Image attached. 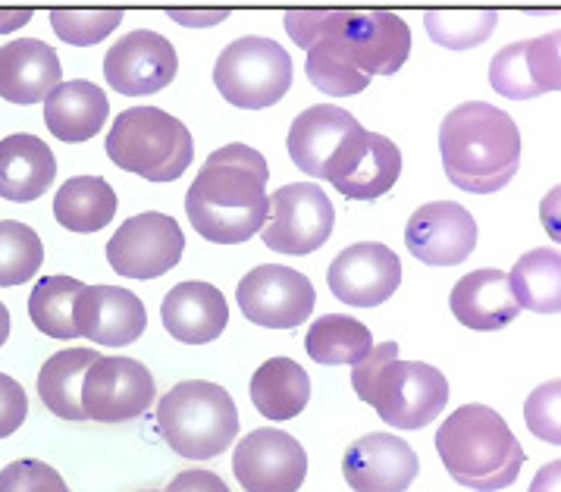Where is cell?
<instances>
[{
    "mask_svg": "<svg viewBox=\"0 0 561 492\" xmlns=\"http://www.w3.org/2000/svg\"><path fill=\"white\" fill-rule=\"evenodd\" d=\"M45 264V245L32 226L0 220V286H23Z\"/></svg>",
    "mask_w": 561,
    "mask_h": 492,
    "instance_id": "cell-33",
    "label": "cell"
},
{
    "mask_svg": "<svg viewBox=\"0 0 561 492\" xmlns=\"http://www.w3.org/2000/svg\"><path fill=\"white\" fill-rule=\"evenodd\" d=\"M57 180V160L47 141L35 135H7L0 138V198L7 202H35Z\"/></svg>",
    "mask_w": 561,
    "mask_h": 492,
    "instance_id": "cell-24",
    "label": "cell"
},
{
    "mask_svg": "<svg viewBox=\"0 0 561 492\" xmlns=\"http://www.w3.org/2000/svg\"><path fill=\"white\" fill-rule=\"evenodd\" d=\"M60 57L38 38H13L0 47V98L10 104H38L60 85Z\"/></svg>",
    "mask_w": 561,
    "mask_h": 492,
    "instance_id": "cell-21",
    "label": "cell"
},
{
    "mask_svg": "<svg viewBox=\"0 0 561 492\" xmlns=\"http://www.w3.org/2000/svg\"><path fill=\"white\" fill-rule=\"evenodd\" d=\"M10 336V311H7V305L0 301V345L7 342Z\"/></svg>",
    "mask_w": 561,
    "mask_h": 492,
    "instance_id": "cell-42",
    "label": "cell"
},
{
    "mask_svg": "<svg viewBox=\"0 0 561 492\" xmlns=\"http://www.w3.org/2000/svg\"><path fill=\"white\" fill-rule=\"evenodd\" d=\"M236 480L245 492H298L308 477V451L283 430H251L236 446Z\"/></svg>",
    "mask_w": 561,
    "mask_h": 492,
    "instance_id": "cell-14",
    "label": "cell"
},
{
    "mask_svg": "<svg viewBox=\"0 0 561 492\" xmlns=\"http://www.w3.org/2000/svg\"><path fill=\"white\" fill-rule=\"evenodd\" d=\"M214 85L232 107L264 111L286 98L293 85V60L273 38L245 35L217 57Z\"/></svg>",
    "mask_w": 561,
    "mask_h": 492,
    "instance_id": "cell-8",
    "label": "cell"
},
{
    "mask_svg": "<svg viewBox=\"0 0 561 492\" xmlns=\"http://www.w3.org/2000/svg\"><path fill=\"white\" fill-rule=\"evenodd\" d=\"M352 386L360 402L396 430L433 424L449 404V380L424 361H399V345L382 342L352 367Z\"/></svg>",
    "mask_w": 561,
    "mask_h": 492,
    "instance_id": "cell-4",
    "label": "cell"
},
{
    "mask_svg": "<svg viewBox=\"0 0 561 492\" xmlns=\"http://www.w3.org/2000/svg\"><path fill=\"white\" fill-rule=\"evenodd\" d=\"M145 492H148V490H145Z\"/></svg>",
    "mask_w": 561,
    "mask_h": 492,
    "instance_id": "cell-43",
    "label": "cell"
},
{
    "mask_svg": "<svg viewBox=\"0 0 561 492\" xmlns=\"http://www.w3.org/2000/svg\"><path fill=\"white\" fill-rule=\"evenodd\" d=\"M508 286L517 308L534 313H559L561 308V258L556 248L527 251L508 273Z\"/></svg>",
    "mask_w": 561,
    "mask_h": 492,
    "instance_id": "cell-30",
    "label": "cell"
},
{
    "mask_svg": "<svg viewBox=\"0 0 561 492\" xmlns=\"http://www.w3.org/2000/svg\"><path fill=\"white\" fill-rule=\"evenodd\" d=\"M107 157L119 170L148 182H176L195 157L185 123L160 107H129L113 119Z\"/></svg>",
    "mask_w": 561,
    "mask_h": 492,
    "instance_id": "cell-7",
    "label": "cell"
},
{
    "mask_svg": "<svg viewBox=\"0 0 561 492\" xmlns=\"http://www.w3.org/2000/svg\"><path fill=\"white\" fill-rule=\"evenodd\" d=\"M270 167L248 145H226L204 160L185 195L195 232L214 245H242L267 224Z\"/></svg>",
    "mask_w": 561,
    "mask_h": 492,
    "instance_id": "cell-2",
    "label": "cell"
},
{
    "mask_svg": "<svg viewBox=\"0 0 561 492\" xmlns=\"http://www.w3.org/2000/svg\"><path fill=\"white\" fill-rule=\"evenodd\" d=\"M148 327V311L141 298L116 286H85L76 298V333L98 345H129L141 339Z\"/></svg>",
    "mask_w": 561,
    "mask_h": 492,
    "instance_id": "cell-20",
    "label": "cell"
},
{
    "mask_svg": "<svg viewBox=\"0 0 561 492\" xmlns=\"http://www.w3.org/2000/svg\"><path fill=\"white\" fill-rule=\"evenodd\" d=\"M327 283L339 301L352 308H377L389 301L402 283V261L380 242H358L339 251Z\"/></svg>",
    "mask_w": 561,
    "mask_h": 492,
    "instance_id": "cell-17",
    "label": "cell"
},
{
    "mask_svg": "<svg viewBox=\"0 0 561 492\" xmlns=\"http://www.w3.org/2000/svg\"><path fill=\"white\" fill-rule=\"evenodd\" d=\"M430 38L451 50L483 45L495 25L493 10H430L424 16Z\"/></svg>",
    "mask_w": 561,
    "mask_h": 492,
    "instance_id": "cell-34",
    "label": "cell"
},
{
    "mask_svg": "<svg viewBox=\"0 0 561 492\" xmlns=\"http://www.w3.org/2000/svg\"><path fill=\"white\" fill-rule=\"evenodd\" d=\"M251 402L267 421H293L311 402V377L293 358H270L251 377Z\"/></svg>",
    "mask_w": 561,
    "mask_h": 492,
    "instance_id": "cell-27",
    "label": "cell"
},
{
    "mask_svg": "<svg viewBox=\"0 0 561 492\" xmlns=\"http://www.w3.org/2000/svg\"><path fill=\"white\" fill-rule=\"evenodd\" d=\"M158 433L182 458L210 461L239 436V411L224 386L185 380L160 399Z\"/></svg>",
    "mask_w": 561,
    "mask_h": 492,
    "instance_id": "cell-6",
    "label": "cell"
},
{
    "mask_svg": "<svg viewBox=\"0 0 561 492\" xmlns=\"http://www.w3.org/2000/svg\"><path fill=\"white\" fill-rule=\"evenodd\" d=\"M408 251L430 267L465 264L477 248V220L455 202H430L411 214L404 226Z\"/></svg>",
    "mask_w": 561,
    "mask_h": 492,
    "instance_id": "cell-16",
    "label": "cell"
},
{
    "mask_svg": "<svg viewBox=\"0 0 561 492\" xmlns=\"http://www.w3.org/2000/svg\"><path fill=\"white\" fill-rule=\"evenodd\" d=\"M245 320L267 330H295L314 313V286L305 273L279 264L254 267L236 289Z\"/></svg>",
    "mask_w": 561,
    "mask_h": 492,
    "instance_id": "cell-13",
    "label": "cell"
},
{
    "mask_svg": "<svg viewBox=\"0 0 561 492\" xmlns=\"http://www.w3.org/2000/svg\"><path fill=\"white\" fill-rule=\"evenodd\" d=\"M85 283L72 276H45L35 283L28 298L32 323L50 339H79L76 333V298Z\"/></svg>",
    "mask_w": 561,
    "mask_h": 492,
    "instance_id": "cell-32",
    "label": "cell"
},
{
    "mask_svg": "<svg viewBox=\"0 0 561 492\" xmlns=\"http://www.w3.org/2000/svg\"><path fill=\"white\" fill-rule=\"evenodd\" d=\"M0 492H69L64 477L57 470L35 461V458H23L13 461L0 470Z\"/></svg>",
    "mask_w": 561,
    "mask_h": 492,
    "instance_id": "cell-37",
    "label": "cell"
},
{
    "mask_svg": "<svg viewBox=\"0 0 561 492\" xmlns=\"http://www.w3.org/2000/svg\"><path fill=\"white\" fill-rule=\"evenodd\" d=\"M305 348L317 364H327V367L352 364L355 367L374 348V336L360 320L348 317V313H323L308 330Z\"/></svg>",
    "mask_w": 561,
    "mask_h": 492,
    "instance_id": "cell-31",
    "label": "cell"
},
{
    "mask_svg": "<svg viewBox=\"0 0 561 492\" xmlns=\"http://www.w3.org/2000/svg\"><path fill=\"white\" fill-rule=\"evenodd\" d=\"M163 327L173 339L185 345H204L220 339V333L229 323V308H226L224 291L210 283L188 279L167 291L160 305Z\"/></svg>",
    "mask_w": 561,
    "mask_h": 492,
    "instance_id": "cell-22",
    "label": "cell"
},
{
    "mask_svg": "<svg viewBox=\"0 0 561 492\" xmlns=\"http://www.w3.org/2000/svg\"><path fill=\"white\" fill-rule=\"evenodd\" d=\"M451 313L458 323L471 327L477 333H495L515 323L520 308L508 286V273L473 270L461 276L451 289Z\"/></svg>",
    "mask_w": 561,
    "mask_h": 492,
    "instance_id": "cell-23",
    "label": "cell"
},
{
    "mask_svg": "<svg viewBox=\"0 0 561 492\" xmlns=\"http://www.w3.org/2000/svg\"><path fill=\"white\" fill-rule=\"evenodd\" d=\"M167 492H232L224 483V477H217L214 470H182L180 477H173V483L167 487Z\"/></svg>",
    "mask_w": 561,
    "mask_h": 492,
    "instance_id": "cell-39",
    "label": "cell"
},
{
    "mask_svg": "<svg viewBox=\"0 0 561 492\" xmlns=\"http://www.w3.org/2000/svg\"><path fill=\"white\" fill-rule=\"evenodd\" d=\"M25 414H28V399L23 382L0 374V439L13 436L25 424Z\"/></svg>",
    "mask_w": 561,
    "mask_h": 492,
    "instance_id": "cell-38",
    "label": "cell"
},
{
    "mask_svg": "<svg viewBox=\"0 0 561 492\" xmlns=\"http://www.w3.org/2000/svg\"><path fill=\"white\" fill-rule=\"evenodd\" d=\"M116 214V192L101 176H76L60 185L54 198V217L69 232H98Z\"/></svg>",
    "mask_w": 561,
    "mask_h": 492,
    "instance_id": "cell-29",
    "label": "cell"
},
{
    "mask_svg": "<svg viewBox=\"0 0 561 492\" xmlns=\"http://www.w3.org/2000/svg\"><path fill=\"white\" fill-rule=\"evenodd\" d=\"M355 126H358V119L336 104H314L305 113H298L293 129H289L293 163L301 173L320 180L323 167L330 163V157L336 155L339 145L345 141V135Z\"/></svg>",
    "mask_w": 561,
    "mask_h": 492,
    "instance_id": "cell-25",
    "label": "cell"
},
{
    "mask_svg": "<svg viewBox=\"0 0 561 492\" xmlns=\"http://www.w3.org/2000/svg\"><path fill=\"white\" fill-rule=\"evenodd\" d=\"M154 402V377L135 358H98L82 382V411L98 424H123L141 417Z\"/></svg>",
    "mask_w": 561,
    "mask_h": 492,
    "instance_id": "cell-12",
    "label": "cell"
},
{
    "mask_svg": "<svg viewBox=\"0 0 561 492\" xmlns=\"http://www.w3.org/2000/svg\"><path fill=\"white\" fill-rule=\"evenodd\" d=\"M180 69L176 47L151 28H135L126 38H119L104 57V79L113 91L145 98L163 91Z\"/></svg>",
    "mask_w": 561,
    "mask_h": 492,
    "instance_id": "cell-15",
    "label": "cell"
},
{
    "mask_svg": "<svg viewBox=\"0 0 561 492\" xmlns=\"http://www.w3.org/2000/svg\"><path fill=\"white\" fill-rule=\"evenodd\" d=\"M28 20H32V10H0V35H10Z\"/></svg>",
    "mask_w": 561,
    "mask_h": 492,
    "instance_id": "cell-41",
    "label": "cell"
},
{
    "mask_svg": "<svg viewBox=\"0 0 561 492\" xmlns=\"http://www.w3.org/2000/svg\"><path fill=\"white\" fill-rule=\"evenodd\" d=\"M101 358L91 348H64L42 364L38 370V396L50 414L64 421H89L82 411V382L94 361Z\"/></svg>",
    "mask_w": 561,
    "mask_h": 492,
    "instance_id": "cell-28",
    "label": "cell"
},
{
    "mask_svg": "<svg viewBox=\"0 0 561 492\" xmlns=\"http://www.w3.org/2000/svg\"><path fill=\"white\" fill-rule=\"evenodd\" d=\"M417 470L421 461L414 448L392 433H367L342 458L345 483L355 492H404Z\"/></svg>",
    "mask_w": 561,
    "mask_h": 492,
    "instance_id": "cell-18",
    "label": "cell"
},
{
    "mask_svg": "<svg viewBox=\"0 0 561 492\" xmlns=\"http://www.w3.org/2000/svg\"><path fill=\"white\" fill-rule=\"evenodd\" d=\"M402 176V151L392 138L355 126L323 167V176L352 202L382 198Z\"/></svg>",
    "mask_w": 561,
    "mask_h": 492,
    "instance_id": "cell-10",
    "label": "cell"
},
{
    "mask_svg": "<svg viewBox=\"0 0 561 492\" xmlns=\"http://www.w3.org/2000/svg\"><path fill=\"white\" fill-rule=\"evenodd\" d=\"M559 404H561V382L549 380L546 386H539L537 392L524 404V417L530 433L539 436L549 446H561V421H559Z\"/></svg>",
    "mask_w": 561,
    "mask_h": 492,
    "instance_id": "cell-36",
    "label": "cell"
},
{
    "mask_svg": "<svg viewBox=\"0 0 561 492\" xmlns=\"http://www.w3.org/2000/svg\"><path fill=\"white\" fill-rule=\"evenodd\" d=\"M559 477H561V461H549V465L537 473V480H534L530 492H559Z\"/></svg>",
    "mask_w": 561,
    "mask_h": 492,
    "instance_id": "cell-40",
    "label": "cell"
},
{
    "mask_svg": "<svg viewBox=\"0 0 561 492\" xmlns=\"http://www.w3.org/2000/svg\"><path fill=\"white\" fill-rule=\"evenodd\" d=\"M185 251V236L170 214H135L113 232L107 242V261L119 276L158 279L176 267Z\"/></svg>",
    "mask_w": 561,
    "mask_h": 492,
    "instance_id": "cell-11",
    "label": "cell"
},
{
    "mask_svg": "<svg viewBox=\"0 0 561 492\" xmlns=\"http://www.w3.org/2000/svg\"><path fill=\"white\" fill-rule=\"evenodd\" d=\"M490 85L502 98L527 101L537 94L559 91L561 85V42L559 32L539 35L534 42L502 47L490 64Z\"/></svg>",
    "mask_w": 561,
    "mask_h": 492,
    "instance_id": "cell-19",
    "label": "cell"
},
{
    "mask_svg": "<svg viewBox=\"0 0 561 492\" xmlns=\"http://www.w3.org/2000/svg\"><path fill=\"white\" fill-rule=\"evenodd\" d=\"M436 451L455 483L477 492L508 490L524 465V448L505 417L486 404H461L436 433Z\"/></svg>",
    "mask_w": 561,
    "mask_h": 492,
    "instance_id": "cell-5",
    "label": "cell"
},
{
    "mask_svg": "<svg viewBox=\"0 0 561 492\" xmlns=\"http://www.w3.org/2000/svg\"><path fill=\"white\" fill-rule=\"evenodd\" d=\"M107 94L89 79L60 82L45 98V123L54 138L60 141H89L107 123Z\"/></svg>",
    "mask_w": 561,
    "mask_h": 492,
    "instance_id": "cell-26",
    "label": "cell"
},
{
    "mask_svg": "<svg viewBox=\"0 0 561 492\" xmlns=\"http://www.w3.org/2000/svg\"><path fill=\"white\" fill-rule=\"evenodd\" d=\"M439 151L455 188L493 195L515 180L520 167V133L505 111L486 101H468L443 119Z\"/></svg>",
    "mask_w": 561,
    "mask_h": 492,
    "instance_id": "cell-3",
    "label": "cell"
},
{
    "mask_svg": "<svg viewBox=\"0 0 561 492\" xmlns=\"http://www.w3.org/2000/svg\"><path fill=\"white\" fill-rule=\"evenodd\" d=\"M336 210L314 182H293L273 192L261 239L276 254H311L333 236Z\"/></svg>",
    "mask_w": 561,
    "mask_h": 492,
    "instance_id": "cell-9",
    "label": "cell"
},
{
    "mask_svg": "<svg viewBox=\"0 0 561 492\" xmlns=\"http://www.w3.org/2000/svg\"><path fill=\"white\" fill-rule=\"evenodd\" d=\"M123 23V10H54L50 25L57 38L72 47H89L104 42Z\"/></svg>",
    "mask_w": 561,
    "mask_h": 492,
    "instance_id": "cell-35",
    "label": "cell"
},
{
    "mask_svg": "<svg viewBox=\"0 0 561 492\" xmlns=\"http://www.w3.org/2000/svg\"><path fill=\"white\" fill-rule=\"evenodd\" d=\"M286 32L308 50L311 85L333 98L360 94L374 76H396L411 54V28L389 10H293Z\"/></svg>",
    "mask_w": 561,
    "mask_h": 492,
    "instance_id": "cell-1",
    "label": "cell"
}]
</instances>
